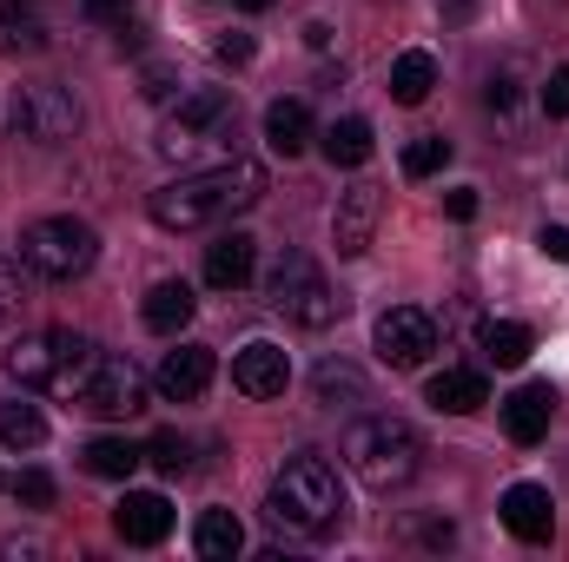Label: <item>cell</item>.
<instances>
[{
  "instance_id": "obj_13",
  "label": "cell",
  "mask_w": 569,
  "mask_h": 562,
  "mask_svg": "<svg viewBox=\"0 0 569 562\" xmlns=\"http://www.w3.org/2000/svg\"><path fill=\"white\" fill-rule=\"evenodd\" d=\"M212 371H219V358H212V344H179V351H166V364H159V398L166 404H192V398H206V384H212Z\"/></svg>"
},
{
  "instance_id": "obj_15",
  "label": "cell",
  "mask_w": 569,
  "mask_h": 562,
  "mask_svg": "<svg viewBox=\"0 0 569 562\" xmlns=\"http://www.w3.org/2000/svg\"><path fill=\"white\" fill-rule=\"evenodd\" d=\"M503 530H510L517 543H550V536H557V503H550V490H543V483H510V490H503Z\"/></svg>"
},
{
  "instance_id": "obj_29",
  "label": "cell",
  "mask_w": 569,
  "mask_h": 562,
  "mask_svg": "<svg viewBox=\"0 0 569 562\" xmlns=\"http://www.w3.org/2000/svg\"><path fill=\"white\" fill-rule=\"evenodd\" d=\"M146 463H152L159 476H186V470H192V443H186L179 430H159V436L146 443Z\"/></svg>"
},
{
  "instance_id": "obj_7",
  "label": "cell",
  "mask_w": 569,
  "mask_h": 562,
  "mask_svg": "<svg viewBox=\"0 0 569 562\" xmlns=\"http://www.w3.org/2000/svg\"><path fill=\"white\" fill-rule=\"evenodd\" d=\"M60 398H73L87 418H133V411H146V378H140L133 358L93 344V358L73 371V384H67Z\"/></svg>"
},
{
  "instance_id": "obj_25",
  "label": "cell",
  "mask_w": 569,
  "mask_h": 562,
  "mask_svg": "<svg viewBox=\"0 0 569 562\" xmlns=\"http://www.w3.org/2000/svg\"><path fill=\"white\" fill-rule=\"evenodd\" d=\"M530 351H537V331H530V324H517V318H490V324H483V358H490V364L517 371Z\"/></svg>"
},
{
  "instance_id": "obj_21",
  "label": "cell",
  "mask_w": 569,
  "mask_h": 562,
  "mask_svg": "<svg viewBox=\"0 0 569 562\" xmlns=\"http://www.w3.org/2000/svg\"><path fill=\"white\" fill-rule=\"evenodd\" d=\"M140 463H146V450L140 443H127V436H93V443L80 450V470L100 476V483H127Z\"/></svg>"
},
{
  "instance_id": "obj_37",
  "label": "cell",
  "mask_w": 569,
  "mask_h": 562,
  "mask_svg": "<svg viewBox=\"0 0 569 562\" xmlns=\"http://www.w3.org/2000/svg\"><path fill=\"white\" fill-rule=\"evenodd\" d=\"M443 212H450V219H477V185H457V192H443Z\"/></svg>"
},
{
  "instance_id": "obj_4",
  "label": "cell",
  "mask_w": 569,
  "mask_h": 562,
  "mask_svg": "<svg viewBox=\"0 0 569 562\" xmlns=\"http://www.w3.org/2000/svg\"><path fill=\"white\" fill-rule=\"evenodd\" d=\"M345 463H351L358 483L391 496V490H405L425 470V443H418V430L405 418H358L345 430Z\"/></svg>"
},
{
  "instance_id": "obj_5",
  "label": "cell",
  "mask_w": 569,
  "mask_h": 562,
  "mask_svg": "<svg viewBox=\"0 0 569 562\" xmlns=\"http://www.w3.org/2000/svg\"><path fill=\"white\" fill-rule=\"evenodd\" d=\"M93 259H100V232H93L87 219H33V225L20 232V265L47 284L87 279Z\"/></svg>"
},
{
  "instance_id": "obj_8",
  "label": "cell",
  "mask_w": 569,
  "mask_h": 562,
  "mask_svg": "<svg viewBox=\"0 0 569 562\" xmlns=\"http://www.w3.org/2000/svg\"><path fill=\"white\" fill-rule=\"evenodd\" d=\"M266 291H272V304H279L284 318L305 324V331H325V324L345 318V298L325 284V272L305 252H284L279 265H272V279H266Z\"/></svg>"
},
{
  "instance_id": "obj_34",
  "label": "cell",
  "mask_w": 569,
  "mask_h": 562,
  "mask_svg": "<svg viewBox=\"0 0 569 562\" xmlns=\"http://www.w3.org/2000/svg\"><path fill=\"white\" fill-rule=\"evenodd\" d=\"M212 60H219V67H246V60H252V33H226V40L212 47Z\"/></svg>"
},
{
  "instance_id": "obj_22",
  "label": "cell",
  "mask_w": 569,
  "mask_h": 562,
  "mask_svg": "<svg viewBox=\"0 0 569 562\" xmlns=\"http://www.w3.org/2000/svg\"><path fill=\"white\" fill-rule=\"evenodd\" d=\"M266 145L284 152V159H298V152L311 145V113H305V100H272V107H266Z\"/></svg>"
},
{
  "instance_id": "obj_9",
  "label": "cell",
  "mask_w": 569,
  "mask_h": 562,
  "mask_svg": "<svg viewBox=\"0 0 569 562\" xmlns=\"http://www.w3.org/2000/svg\"><path fill=\"white\" fill-rule=\"evenodd\" d=\"M7 133L27 145H60L80 133V100L60 80H33L7 100Z\"/></svg>"
},
{
  "instance_id": "obj_31",
  "label": "cell",
  "mask_w": 569,
  "mask_h": 562,
  "mask_svg": "<svg viewBox=\"0 0 569 562\" xmlns=\"http://www.w3.org/2000/svg\"><path fill=\"white\" fill-rule=\"evenodd\" d=\"M179 93V67L172 60H146L140 67V100H172Z\"/></svg>"
},
{
  "instance_id": "obj_6",
  "label": "cell",
  "mask_w": 569,
  "mask_h": 562,
  "mask_svg": "<svg viewBox=\"0 0 569 562\" xmlns=\"http://www.w3.org/2000/svg\"><path fill=\"white\" fill-rule=\"evenodd\" d=\"M93 358V338H80V331H27V338H13L7 344V378L20 384V391H67L73 384V371Z\"/></svg>"
},
{
  "instance_id": "obj_16",
  "label": "cell",
  "mask_w": 569,
  "mask_h": 562,
  "mask_svg": "<svg viewBox=\"0 0 569 562\" xmlns=\"http://www.w3.org/2000/svg\"><path fill=\"white\" fill-rule=\"evenodd\" d=\"M232 384L246 391V398H284V384H291V358H284L279 344H246L239 358H232Z\"/></svg>"
},
{
  "instance_id": "obj_30",
  "label": "cell",
  "mask_w": 569,
  "mask_h": 562,
  "mask_svg": "<svg viewBox=\"0 0 569 562\" xmlns=\"http://www.w3.org/2000/svg\"><path fill=\"white\" fill-rule=\"evenodd\" d=\"M443 165H450V140H443V133H425V140L405 145V172H411V179H430V172H443Z\"/></svg>"
},
{
  "instance_id": "obj_19",
  "label": "cell",
  "mask_w": 569,
  "mask_h": 562,
  "mask_svg": "<svg viewBox=\"0 0 569 562\" xmlns=\"http://www.w3.org/2000/svg\"><path fill=\"white\" fill-rule=\"evenodd\" d=\"M192 311H199V298H192V284H186V279L152 284V291H146V304H140L146 331H159V338H179V331L192 324Z\"/></svg>"
},
{
  "instance_id": "obj_36",
  "label": "cell",
  "mask_w": 569,
  "mask_h": 562,
  "mask_svg": "<svg viewBox=\"0 0 569 562\" xmlns=\"http://www.w3.org/2000/svg\"><path fill=\"white\" fill-rule=\"evenodd\" d=\"M20 298H27V291H20V272H13V265L0 259V324H7L13 311H20Z\"/></svg>"
},
{
  "instance_id": "obj_11",
  "label": "cell",
  "mask_w": 569,
  "mask_h": 562,
  "mask_svg": "<svg viewBox=\"0 0 569 562\" xmlns=\"http://www.w3.org/2000/svg\"><path fill=\"white\" fill-rule=\"evenodd\" d=\"M378 212H385V185H371V179H358V185L338 199V212H331V245H338V259H358V252L371 245Z\"/></svg>"
},
{
  "instance_id": "obj_33",
  "label": "cell",
  "mask_w": 569,
  "mask_h": 562,
  "mask_svg": "<svg viewBox=\"0 0 569 562\" xmlns=\"http://www.w3.org/2000/svg\"><path fill=\"white\" fill-rule=\"evenodd\" d=\"M543 113H550V120H569V67H557V73L543 80Z\"/></svg>"
},
{
  "instance_id": "obj_18",
  "label": "cell",
  "mask_w": 569,
  "mask_h": 562,
  "mask_svg": "<svg viewBox=\"0 0 569 562\" xmlns=\"http://www.w3.org/2000/svg\"><path fill=\"white\" fill-rule=\"evenodd\" d=\"M252 265H259V239L252 232H219L206 245V284L212 291H239V284L252 279Z\"/></svg>"
},
{
  "instance_id": "obj_3",
  "label": "cell",
  "mask_w": 569,
  "mask_h": 562,
  "mask_svg": "<svg viewBox=\"0 0 569 562\" xmlns=\"http://www.w3.org/2000/svg\"><path fill=\"white\" fill-rule=\"evenodd\" d=\"M232 140H239V107H232V93L226 87H192V93H179V107L159 120V159H172V165H186V159H212V152H226L232 159Z\"/></svg>"
},
{
  "instance_id": "obj_26",
  "label": "cell",
  "mask_w": 569,
  "mask_h": 562,
  "mask_svg": "<svg viewBox=\"0 0 569 562\" xmlns=\"http://www.w3.org/2000/svg\"><path fill=\"white\" fill-rule=\"evenodd\" d=\"M311 391H318V404H331V411L345 404V411H351V404H365V371H351V364L331 358V364L311 371Z\"/></svg>"
},
{
  "instance_id": "obj_2",
  "label": "cell",
  "mask_w": 569,
  "mask_h": 562,
  "mask_svg": "<svg viewBox=\"0 0 569 562\" xmlns=\"http://www.w3.org/2000/svg\"><path fill=\"white\" fill-rule=\"evenodd\" d=\"M266 516L279 523L284 536H331L338 523H345V483H338V470L318 456V450H298V456H284V470L272 476V490H266Z\"/></svg>"
},
{
  "instance_id": "obj_24",
  "label": "cell",
  "mask_w": 569,
  "mask_h": 562,
  "mask_svg": "<svg viewBox=\"0 0 569 562\" xmlns=\"http://www.w3.org/2000/svg\"><path fill=\"white\" fill-rule=\"evenodd\" d=\"M430 87H437V60H430L425 47H411V53L391 60V100L398 107H425Z\"/></svg>"
},
{
  "instance_id": "obj_12",
  "label": "cell",
  "mask_w": 569,
  "mask_h": 562,
  "mask_svg": "<svg viewBox=\"0 0 569 562\" xmlns=\"http://www.w3.org/2000/svg\"><path fill=\"white\" fill-rule=\"evenodd\" d=\"M113 530H120V543H133V550H159V543L172 536V503H166L159 490H127V496L113 503Z\"/></svg>"
},
{
  "instance_id": "obj_32",
  "label": "cell",
  "mask_w": 569,
  "mask_h": 562,
  "mask_svg": "<svg viewBox=\"0 0 569 562\" xmlns=\"http://www.w3.org/2000/svg\"><path fill=\"white\" fill-rule=\"evenodd\" d=\"M13 503H27V510H53V476H47V470H20V476H13Z\"/></svg>"
},
{
  "instance_id": "obj_10",
  "label": "cell",
  "mask_w": 569,
  "mask_h": 562,
  "mask_svg": "<svg viewBox=\"0 0 569 562\" xmlns=\"http://www.w3.org/2000/svg\"><path fill=\"white\" fill-rule=\"evenodd\" d=\"M371 344H378V358H385L391 371H418L430 351H437V318L418 311V304H391V311L378 318Z\"/></svg>"
},
{
  "instance_id": "obj_27",
  "label": "cell",
  "mask_w": 569,
  "mask_h": 562,
  "mask_svg": "<svg viewBox=\"0 0 569 562\" xmlns=\"http://www.w3.org/2000/svg\"><path fill=\"white\" fill-rule=\"evenodd\" d=\"M325 159L331 165H365L371 159V127L365 120H331L325 127Z\"/></svg>"
},
{
  "instance_id": "obj_28",
  "label": "cell",
  "mask_w": 569,
  "mask_h": 562,
  "mask_svg": "<svg viewBox=\"0 0 569 562\" xmlns=\"http://www.w3.org/2000/svg\"><path fill=\"white\" fill-rule=\"evenodd\" d=\"M0 443H7V450H40V443H47V418H40L33 404H20V398L0 404Z\"/></svg>"
},
{
  "instance_id": "obj_23",
  "label": "cell",
  "mask_w": 569,
  "mask_h": 562,
  "mask_svg": "<svg viewBox=\"0 0 569 562\" xmlns=\"http://www.w3.org/2000/svg\"><path fill=\"white\" fill-rule=\"evenodd\" d=\"M192 550H199L206 562H232L239 550H246V523H239L232 510H206L199 530H192Z\"/></svg>"
},
{
  "instance_id": "obj_39",
  "label": "cell",
  "mask_w": 569,
  "mask_h": 562,
  "mask_svg": "<svg viewBox=\"0 0 569 562\" xmlns=\"http://www.w3.org/2000/svg\"><path fill=\"white\" fill-rule=\"evenodd\" d=\"M483 100H490V113H510V107H517V87H510V80H490Z\"/></svg>"
},
{
  "instance_id": "obj_35",
  "label": "cell",
  "mask_w": 569,
  "mask_h": 562,
  "mask_svg": "<svg viewBox=\"0 0 569 562\" xmlns=\"http://www.w3.org/2000/svg\"><path fill=\"white\" fill-rule=\"evenodd\" d=\"M80 13H87V20H100V27H120V20L133 13V0H80Z\"/></svg>"
},
{
  "instance_id": "obj_17",
  "label": "cell",
  "mask_w": 569,
  "mask_h": 562,
  "mask_svg": "<svg viewBox=\"0 0 569 562\" xmlns=\"http://www.w3.org/2000/svg\"><path fill=\"white\" fill-rule=\"evenodd\" d=\"M550 418H557V391L550 384H517L510 398H503V430H510V443H543L550 436Z\"/></svg>"
},
{
  "instance_id": "obj_20",
  "label": "cell",
  "mask_w": 569,
  "mask_h": 562,
  "mask_svg": "<svg viewBox=\"0 0 569 562\" xmlns=\"http://www.w3.org/2000/svg\"><path fill=\"white\" fill-rule=\"evenodd\" d=\"M425 398H430V411L470 418V411H483V404H490V384H483V371H437Z\"/></svg>"
},
{
  "instance_id": "obj_14",
  "label": "cell",
  "mask_w": 569,
  "mask_h": 562,
  "mask_svg": "<svg viewBox=\"0 0 569 562\" xmlns=\"http://www.w3.org/2000/svg\"><path fill=\"white\" fill-rule=\"evenodd\" d=\"M53 47V13L40 0H0V53L7 60H33Z\"/></svg>"
},
{
  "instance_id": "obj_38",
  "label": "cell",
  "mask_w": 569,
  "mask_h": 562,
  "mask_svg": "<svg viewBox=\"0 0 569 562\" xmlns=\"http://www.w3.org/2000/svg\"><path fill=\"white\" fill-rule=\"evenodd\" d=\"M537 245H543V259H569V232H563V225H543V232H537Z\"/></svg>"
},
{
  "instance_id": "obj_1",
  "label": "cell",
  "mask_w": 569,
  "mask_h": 562,
  "mask_svg": "<svg viewBox=\"0 0 569 562\" xmlns=\"http://www.w3.org/2000/svg\"><path fill=\"white\" fill-rule=\"evenodd\" d=\"M259 199H266V165H252V159L232 152V159H212V165L159 185L146 199V212H152L159 232H206V225H226V219L252 212Z\"/></svg>"
},
{
  "instance_id": "obj_40",
  "label": "cell",
  "mask_w": 569,
  "mask_h": 562,
  "mask_svg": "<svg viewBox=\"0 0 569 562\" xmlns=\"http://www.w3.org/2000/svg\"><path fill=\"white\" fill-rule=\"evenodd\" d=\"M239 7H246V13H266V7H272V0H239Z\"/></svg>"
}]
</instances>
